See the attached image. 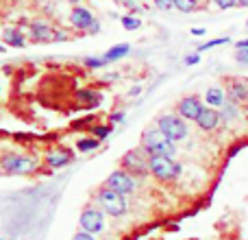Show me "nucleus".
I'll use <instances>...</instances> for the list:
<instances>
[{
	"instance_id": "1",
	"label": "nucleus",
	"mask_w": 248,
	"mask_h": 240,
	"mask_svg": "<svg viewBox=\"0 0 248 240\" xmlns=\"http://www.w3.org/2000/svg\"><path fill=\"white\" fill-rule=\"evenodd\" d=\"M120 166L126 172H131L135 179H141V177H148L150 175V153L141 146L137 149H131L122 155L120 159Z\"/></svg>"
},
{
	"instance_id": "2",
	"label": "nucleus",
	"mask_w": 248,
	"mask_h": 240,
	"mask_svg": "<svg viewBox=\"0 0 248 240\" xmlns=\"http://www.w3.org/2000/svg\"><path fill=\"white\" fill-rule=\"evenodd\" d=\"M150 175L157 181H174L183 175V166L168 155L155 153L150 155Z\"/></svg>"
},
{
	"instance_id": "3",
	"label": "nucleus",
	"mask_w": 248,
	"mask_h": 240,
	"mask_svg": "<svg viewBox=\"0 0 248 240\" xmlns=\"http://www.w3.org/2000/svg\"><path fill=\"white\" fill-rule=\"evenodd\" d=\"M96 201H98V207L105 212V214L113 216V219H120L128 212V201L126 194H120L118 190H111L105 186L98 194H96Z\"/></svg>"
},
{
	"instance_id": "4",
	"label": "nucleus",
	"mask_w": 248,
	"mask_h": 240,
	"mask_svg": "<svg viewBox=\"0 0 248 240\" xmlns=\"http://www.w3.org/2000/svg\"><path fill=\"white\" fill-rule=\"evenodd\" d=\"M157 127L161 129L163 136L174 142H181L187 137V122H185L179 114H163V116H159Z\"/></svg>"
},
{
	"instance_id": "5",
	"label": "nucleus",
	"mask_w": 248,
	"mask_h": 240,
	"mask_svg": "<svg viewBox=\"0 0 248 240\" xmlns=\"http://www.w3.org/2000/svg\"><path fill=\"white\" fill-rule=\"evenodd\" d=\"M78 225H81L83 232L87 234H103L105 232V212L100 210V207H94V206H87L85 210L81 212V216H78Z\"/></svg>"
},
{
	"instance_id": "6",
	"label": "nucleus",
	"mask_w": 248,
	"mask_h": 240,
	"mask_svg": "<svg viewBox=\"0 0 248 240\" xmlns=\"http://www.w3.org/2000/svg\"><path fill=\"white\" fill-rule=\"evenodd\" d=\"M105 186L111 190H118L120 194H133L137 190V179L131 175V172H126L124 168H118V171H113L111 175L107 177V181H105Z\"/></svg>"
},
{
	"instance_id": "7",
	"label": "nucleus",
	"mask_w": 248,
	"mask_h": 240,
	"mask_svg": "<svg viewBox=\"0 0 248 240\" xmlns=\"http://www.w3.org/2000/svg\"><path fill=\"white\" fill-rule=\"evenodd\" d=\"M202 109H205V103L198 96H185V99H181L176 103V114L183 120H192V122H196V118L201 116Z\"/></svg>"
},
{
	"instance_id": "8",
	"label": "nucleus",
	"mask_w": 248,
	"mask_h": 240,
	"mask_svg": "<svg viewBox=\"0 0 248 240\" xmlns=\"http://www.w3.org/2000/svg\"><path fill=\"white\" fill-rule=\"evenodd\" d=\"M74 162L72 151L68 149H50L44 153V164H46L50 171H59V168H65Z\"/></svg>"
},
{
	"instance_id": "9",
	"label": "nucleus",
	"mask_w": 248,
	"mask_h": 240,
	"mask_svg": "<svg viewBox=\"0 0 248 240\" xmlns=\"http://www.w3.org/2000/svg\"><path fill=\"white\" fill-rule=\"evenodd\" d=\"M163 140H166V136L161 133V129L155 124V127H148L141 131V140H140V146L141 149H146L150 155L159 153V149H161Z\"/></svg>"
},
{
	"instance_id": "10",
	"label": "nucleus",
	"mask_w": 248,
	"mask_h": 240,
	"mask_svg": "<svg viewBox=\"0 0 248 240\" xmlns=\"http://www.w3.org/2000/svg\"><path fill=\"white\" fill-rule=\"evenodd\" d=\"M94 22H96V16L87 7H83V4H77V7L70 11V24H72L77 31L87 33V31H90V26L94 24Z\"/></svg>"
},
{
	"instance_id": "11",
	"label": "nucleus",
	"mask_w": 248,
	"mask_h": 240,
	"mask_svg": "<svg viewBox=\"0 0 248 240\" xmlns=\"http://www.w3.org/2000/svg\"><path fill=\"white\" fill-rule=\"evenodd\" d=\"M29 37H31V42H37V44L52 42L55 29H52V24L46 20H33L29 24Z\"/></svg>"
},
{
	"instance_id": "12",
	"label": "nucleus",
	"mask_w": 248,
	"mask_h": 240,
	"mask_svg": "<svg viewBox=\"0 0 248 240\" xmlns=\"http://www.w3.org/2000/svg\"><path fill=\"white\" fill-rule=\"evenodd\" d=\"M227 96L233 103H248V81L246 79H229L227 81Z\"/></svg>"
},
{
	"instance_id": "13",
	"label": "nucleus",
	"mask_w": 248,
	"mask_h": 240,
	"mask_svg": "<svg viewBox=\"0 0 248 240\" xmlns=\"http://www.w3.org/2000/svg\"><path fill=\"white\" fill-rule=\"evenodd\" d=\"M220 124H222V116H220V109L216 107H205L196 118V127L201 131H216Z\"/></svg>"
},
{
	"instance_id": "14",
	"label": "nucleus",
	"mask_w": 248,
	"mask_h": 240,
	"mask_svg": "<svg viewBox=\"0 0 248 240\" xmlns=\"http://www.w3.org/2000/svg\"><path fill=\"white\" fill-rule=\"evenodd\" d=\"M42 166V159L37 153H20V162H17L16 175H33L39 171Z\"/></svg>"
},
{
	"instance_id": "15",
	"label": "nucleus",
	"mask_w": 248,
	"mask_h": 240,
	"mask_svg": "<svg viewBox=\"0 0 248 240\" xmlns=\"http://www.w3.org/2000/svg\"><path fill=\"white\" fill-rule=\"evenodd\" d=\"M77 103L85 109H94L103 103V94L96 90H90V87H83V90L77 92Z\"/></svg>"
},
{
	"instance_id": "16",
	"label": "nucleus",
	"mask_w": 248,
	"mask_h": 240,
	"mask_svg": "<svg viewBox=\"0 0 248 240\" xmlns=\"http://www.w3.org/2000/svg\"><path fill=\"white\" fill-rule=\"evenodd\" d=\"M229 101V96H227V90H222V87H218V86H214V87H209V90L205 92V103H207V107H216V109H222V105Z\"/></svg>"
},
{
	"instance_id": "17",
	"label": "nucleus",
	"mask_w": 248,
	"mask_h": 240,
	"mask_svg": "<svg viewBox=\"0 0 248 240\" xmlns=\"http://www.w3.org/2000/svg\"><path fill=\"white\" fill-rule=\"evenodd\" d=\"M17 162H20V153L17 151H7V153L0 155V166H2L4 175H16Z\"/></svg>"
},
{
	"instance_id": "18",
	"label": "nucleus",
	"mask_w": 248,
	"mask_h": 240,
	"mask_svg": "<svg viewBox=\"0 0 248 240\" xmlns=\"http://www.w3.org/2000/svg\"><path fill=\"white\" fill-rule=\"evenodd\" d=\"M2 39H4L7 46H13V48H22L26 44V37L20 29H7L2 33Z\"/></svg>"
},
{
	"instance_id": "19",
	"label": "nucleus",
	"mask_w": 248,
	"mask_h": 240,
	"mask_svg": "<svg viewBox=\"0 0 248 240\" xmlns=\"http://www.w3.org/2000/svg\"><path fill=\"white\" fill-rule=\"evenodd\" d=\"M128 52H131V46L128 44H116V46H111L107 52H105V59L109 61V64H113V61H118V59H122V57H126Z\"/></svg>"
},
{
	"instance_id": "20",
	"label": "nucleus",
	"mask_w": 248,
	"mask_h": 240,
	"mask_svg": "<svg viewBox=\"0 0 248 240\" xmlns=\"http://www.w3.org/2000/svg\"><path fill=\"white\" fill-rule=\"evenodd\" d=\"M220 116H222V122H233V120L240 118V105L233 103V101H227L220 109Z\"/></svg>"
},
{
	"instance_id": "21",
	"label": "nucleus",
	"mask_w": 248,
	"mask_h": 240,
	"mask_svg": "<svg viewBox=\"0 0 248 240\" xmlns=\"http://www.w3.org/2000/svg\"><path fill=\"white\" fill-rule=\"evenodd\" d=\"M100 146V140H96V137H81V140L77 142V149L81 151V153H90V151H96Z\"/></svg>"
},
{
	"instance_id": "22",
	"label": "nucleus",
	"mask_w": 248,
	"mask_h": 240,
	"mask_svg": "<svg viewBox=\"0 0 248 240\" xmlns=\"http://www.w3.org/2000/svg\"><path fill=\"white\" fill-rule=\"evenodd\" d=\"M83 66L90 68V70H98V68L109 66V61L105 59V57H85V59H83Z\"/></svg>"
},
{
	"instance_id": "23",
	"label": "nucleus",
	"mask_w": 248,
	"mask_h": 240,
	"mask_svg": "<svg viewBox=\"0 0 248 240\" xmlns=\"http://www.w3.org/2000/svg\"><path fill=\"white\" fill-rule=\"evenodd\" d=\"M174 9L181 13H192L198 9V0H174Z\"/></svg>"
},
{
	"instance_id": "24",
	"label": "nucleus",
	"mask_w": 248,
	"mask_h": 240,
	"mask_svg": "<svg viewBox=\"0 0 248 240\" xmlns=\"http://www.w3.org/2000/svg\"><path fill=\"white\" fill-rule=\"evenodd\" d=\"M92 136L103 142L111 136V127H109V124H96V127H92Z\"/></svg>"
},
{
	"instance_id": "25",
	"label": "nucleus",
	"mask_w": 248,
	"mask_h": 240,
	"mask_svg": "<svg viewBox=\"0 0 248 240\" xmlns=\"http://www.w3.org/2000/svg\"><path fill=\"white\" fill-rule=\"evenodd\" d=\"M159 153L168 155V157L174 159L176 157V142L170 140V137H166V140H163V144H161V149H159Z\"/></svg>"
},
{
	"instance_id": "26",
	"label": "nucleus",
	"mask_w": 248,
	"mask_h": 240,
	"mask_svg": "<svg viewBox=\"0 0 248 240\" xmlns=\"http://www.w3.org/2000/svg\"><path fill=\"white\" fill-rule=\"evenodd\" d=\"M120 22H122V26L126 31H137V29H140V24H141L140 17H135V16H122Z\"/></svg>"
},
{
	"instance_id": "27",
	"label": "nucleus",
	"mask_w": 248,
	"mask_h": 240,
	"mask_svg": "<svg viewBox=\"0 0 248 240\" xmlns=\"http://www.w3.org/2000/svg\"><path fill=\"white\" fill-rule=\"evenodd\" d=\"M229 42H231V37H216V39H209L207 44H202V46H198L196 51H198V52H205V51H209V48L222 46V44H229Z\"/></svg>"
},
{
	"instance_id": "28",
	"label": "nucleus",
	"mask_w": 248,
	"mask_h": 240,
	"mask_svg": "<svg viewBox=\"0 0 248 240\" xmlns=\"http://www.w3.org/2000/svg\"><path fill=\"white\" fill-rule=\"evenodd\" d=\"M153 4L159 11H170V9H174V0H153Z\"/></svg>"
},
{
	"instance_id": "29",
	"label": "nucleus",
	"mask_w": 248,
	"mask_h": 240,
	"mask_svg": "<svg viewBox=\"0 0 248 240\" xmlns=\"http://www.w3.org/2000/svg\"><path fill=\"white\" fill-rule=\"evenodd\" d=\"M235 61H240L242 66H248V48H237L235 51Z\"/></svg>"
},
{
	"instance_id": "30",
	"label": "nucleus",
	"mask_w": 248,
	"mask_h": 240,
	"mask_svg": "<svg viewBox=\"0 0 248 240\" xmlns=\"http://www.w3.org/2000/svg\"><path fill=\"white\" fill-rule=\"evenodd\" d=\"M214 4L218 9H233V7H237V0H214Z\"/></svg>"
},
{
	"instance_id": "31",
	"label": "nucleus",
	"mask_w": 248,
	"mask_h": 240,
	"mask_svg": "<svg viewBox=\"0 0 248 240\" xmlns=\"http://www.w3.org/2000/svg\"><path fill=\"white\" fill-rule=\"evenodd\" d=\"M198 61H201V52H192V55L185 57V64L187 66H196Z\"/></svg>"
},
{
	"instance_id": "32",
	"label": "nucleus",
	"mask_w": 248,
	"mask_h": 240,
	"mask_svg": "<svg viewBox=\"0 0 248 240\" xmlns=\"http://www.w3.org/2000/svg\"><path fill=\"white\" fill-rule=\"evenodd\" d=\"M72 240H96V236H94V234H87V232H83V229H81V232L74 234Z\"/></svg>"
},
{
	"instance_id": "33",
	"label": "nucleus",
	"mask_w": 248,
	"mask_h": 240,
	"mask_svg": "<svg viewBox=\"0 0 248 240\" xmlns=\"http://www.w3.org/2000/svg\"><path fill=\"white\" fill-rule=\"evenodd\" d=\"M68 39V33L61 29H55V37H52V42H65Z\"/></svg>"
},
{
	"instance_id": "34",
	"label": "nucleus",
	"mask_w": 248,
	"mask_h": 240,
	"mask_svg": "<svg viewBox=\"0 0 248 240\" xmlns=\"http://www.w3.org/2000/svg\"><path fill=\"white\" fill-rule=\"evenodd\" d=\"M109 120H111L113 124H118V122H122L124 120V112H113L111 116H109Z\"/></svg>"
},
{
	"instance_id": "35",
	"label": "nucleus",
	"mask_w": 248,
	"mask_h": 240,
	"mask_svg": "<svg viewBox=\"0 0 248 240\" xmlns=\"http://www.w3.org/2000/svg\"><path fill=\"white\" fill-rule=\"evenodd\" d=\"M87 33H90V35H96V33H100V22H98V20H96V22H94V24H92V26H90V31H87Z\"/></svg>"
},
{
	"instance_id": "36",
	"label": "nucleus",
	"mask_w": 248,
	"mask_h": 240,
	"mask_svg": "<svg viewBox=\"0 0 248 240\" xmlns=\"http://www.w3.org/2000/svg\"><path fill=\"white\" fill-rule=\"evenodd\" d=\"M205 33H207L205 29H192V35H194V37H202Z\"/></svg>"
},
{
	"instance_id": "37",
	"label": "nucleus",
	"mask_w": 248,
	"mask_h": 240,
	"mask_svg": "<svg viewBox=\"0 0 248 240\" xmlns=\"http://www.w3.org/2000/svg\"><path fill=\"white\" fill-rule=\"evenodd\" d=\"M235 48H248V37L246 39H240V42L235 44Z\"/></svg>"
},
{
	"instance_id": "38",
	"label": "nucleus",
	"mask_w": 248,
	"mask_h": 240,
	"mask_svg": "<svg viewBox=\"0 0 248 240\" xmlns=\"http://www.w3.org/2000/svg\"><path fill=\"white\" fill-rule=\"evenodd\" d=\"M237 7H248V0H237Z\"/></svg>"
},
{
	"instance_id": "39",
	"label": "nucleus",
	"mask_w": 248,
	"mask_h": 240,
	"mask_svg": "<svg viewBox=\"0 0 248 240\" xmlns=\"http://www.w3.org/2000/svg\"><path fill=\"white\" fill-rule=\"evenodd\" d=\"M68 2H72V4H74V7H77V4H78V2H81V0H68Z\"/></svg>"
},
{
	"instance_id": "40",
	"label": "nucleus",
	"mask_w": 248,
	"mask_h": 240,
	"mask_svg": "<svg viewBox=\"0 0 248 240\" xmlns=\"http://www.w3.org/2000/svg\"><path fill=\"white\" fill-rule=\"evenodd\" d=\"M0 52H4V44L2 42H0Z\"/></svg>"
},
{
	"instance_id": "41",
	"label": "nucleus",
	"mask_w": 248,
	"mask_h": 240,
	"mask_svg": "<svg viewBox=\"0 0 248 240\" xmlns=\"http://www.w3.org/2000/svg\"><path fill=\"white\" fill-rule=\"evenodd\" d=\"M0 175H2V166H0Z\"/></svg>"
},
{
	"instance_id": "42",
	"label": "nucleus",
	"mask_w": 248,
	"mask_h": 240,
	"mask_svg": "<svg viewBox=\"0 0 248 240\" xmlns=\"http://www.w3.org/2000/svg\"><path fill=\"white\" fill-rule=\"evenodd\" d=\"M246 29H248V22H246Z\"/></svg>"
}]
</instances>
